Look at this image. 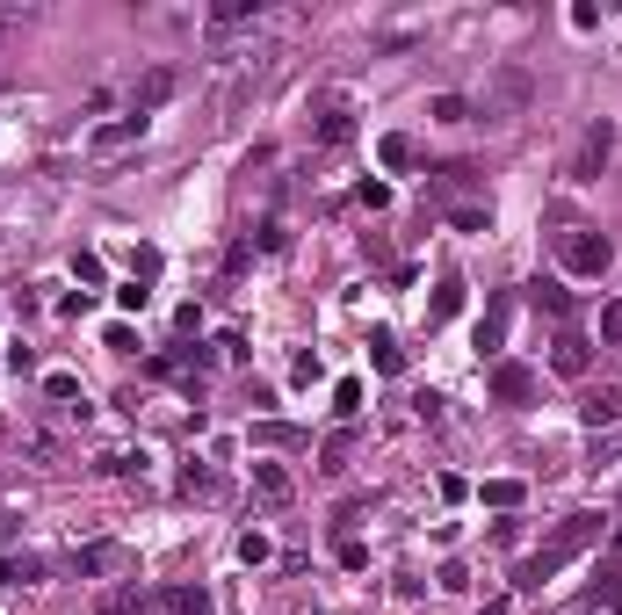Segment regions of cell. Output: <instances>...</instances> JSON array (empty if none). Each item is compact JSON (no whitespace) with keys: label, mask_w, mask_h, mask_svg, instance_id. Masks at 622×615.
<instances>
[{"label":"cell","mask_w":622,"mask_h":615,"mask_svg":"<svg viewBox=\"0 0 622 615\" xmlns=\"http://www.w3.org/2000/svg\"><path fill=\"white\" fill-rule=\"evenodd\" d=\"M528 391H536V377H528L521 362H492V398H507V406H521Z\"/></svg>","instance_id":"obj_8"},{"label":"cell","mask_w":622,"mask_h":615,"mask_svg":"<svg viewBox=\"0 0 622 615\" xmlns=\"http://www.w3.org/2000/svg\"><path fill=\"white\" fill-rule=\"evenodd\" d=\"M333 413H340V420H355V413H362V384H355V377H340V384H333Z\"/></svg>","instance_id":"obj_17"},{"label":"cell","mask_w":622,"mask_h":615,"mask_svg":"<svg viewBox=\"0 0 622 615\" xmlns=\"http://www.w3.org/2000/svg\"><path fill=\"white\" fill-rule=\"evenodd\" d=\"M369 362H377L384 377H398V369H406V355H398V341H391V333H369Z\"/></svg>","instance_id":"obj_13"},{"label":"cell","mask_w":622,"mask_h":615,"mask_svg":"<svg viewBox=\"0 0 622 615\" xmlns=\"http://www.w3.org/2000/svg\"><path fill=\"white\" fill-rule=\"evenodd\" d=\"M304 615H319V608H304Z\"/></svg>","instance_id":"obj_30"},{"label":"cell","mask_w":622,"mask_h":615,"mask_svg":"<svg viewBox=\"0 0 622 615\" xmlns=\"http://www.w3.org/2000/svg\"><path fill=\"white\" fill-rule=\"evenodd\" d=\"M608 152H615V123H586V138H579V152H572V181H594L601 167H608Z\"/></svg>","instance_id":"obj_4"},{"label":"cell","mask_w":622,"mask_h":615,"mask_svg":"<svg viewBox=\"0 0 622 615\" xmlns=\"http://www.w3.org/2000/svg\"><path fill=\"white\" fill-rule=\"evenodd\" d=\"M500 341H507V304H492L485 326H478V348H485V355H500Z\"/></svg>","instance_id":"obj_15"},{"label":"cell","mask_w":622,"mask_h":615,"mask_svg":"<svg viewBox=\"0 0 622 615\" xmlns=\"http://www.w3.org/2000/svg\"><path fill=\"white\" fill-rule=\"evenodd\" d=\"M254 15H261V0H217L210 29H239V22H254Z\"/></svg>","instance_id":"obj_11"},{"label":"cell","mask_w":622,"mask_h":615,"mask_svg":"<svg viewBox=\"0 0 622 615\" xmlns=\"http://www.w3.org/2000/svg\"><path fill=\"white\" fill-rule=\"evenodd\" d=\"M109 615H152V601H145V594H131V587H123V594H109Z\"/></svg>","instance_id":"obj_21"},{"label":"cell","mask_w":622,"mask_h":615,"mask_svg":"<svg viewBox=\"0 0 622 615\" xmlns=\"http://www.w3.org/2000/svg\"><path fill=\"white\" fill-rule=\"evenodd\" d=\"M116 304H123V312H145L152 290H145V283H123V290H116Z\"/></svg>","instance_id":"obj_26"},{"label":"cell","mask_w":622,"mask_h":615,"mask_svg":"<svg viewBox=\"0 0 622 615\" xmlns=\"http://www.w3.org/2000/svg\"><path fill=\"white\" fill-rule=\"evenodd\" d=\"M44 391H51V398H80V377H66V369H58V377H44Z\"/></svg>","instance_id":"obj_27"},{"label":"cell","mask_w":622,"mask_h":615,"mask_svg":"<svg viewBox=\"0 0 622 615\" xmlns=\"http://www.w3.org/2000/svg\"><path fill=\"white\" fill-rule=\"evenodd\" d=\"M138 138H145V116H116V123H102V131L87 138V160L109 167V160H123V152H131Z\"/></svg>","instance_id":"obj_3"},{"label":"cell","mask_w":622,"mask_h":615,"mask_svg":"<svg viewBox=\"0 0 622 615\" xmlns=\"http://www.w3.org/2000/svg\"><path fill=\"white\" fill-rule=\"evenodd\" d=\"M434 123H471V102L463 95H434Z\"/></svg>","instance_id":"obj_20"},{"label":"cell","mask_w":622,"mask_h":615,"mask_svg":"<svg viewBox=\"0 0 622 615\" xmlns=\"http://www.w3.org/2000/svg\"><path fill=\"white\" fill-rule=\"evenodd\" d=\"M239 558H246V565H268V536L246 529V536H239Z\"/></svg>","instance_id":"obj_22"},{"label":"cell","mask_w":622,"mask_h":615,"mask_svg":"<svg viewBox=\"0 0 622 615\" xmlns=\"http://www.w3.org/2000/svg\"><path fill=\"white\" fill-rule=\"evenodd\" d=\"M586 543H601V514H572L565 529H557V536H550V543L536 550V558L521 565V587H543V579H550L557 565H572V558H579Z\"/></svg>","instance_id":"obj_1"},{"label":"cell","mask_w":622,"mask_h":615,"mask_svg":"<svg viewBox=\"0 0 622 615\" xmlns=\"http://www.w3.org/2000/svg\"><path fill=\"white\" fill-rule=\"evenodd\" d=\"M116 565H123L116 543H87V550H73V572H116Z\"/></svg>","instance_id":"obj_10"},{"label":"cell","mask_w":622,"mask_h":615,"mask_svg":"<svg viewBox=\"0 0 622 615\" xmlns=\"http://www.w3.org/2000/svg\"><path fill=\"white\" fill-rule=\"evenodd\" d=\"M319 138H326V145H348V138H355L348 102H326V109H319Z\"/></svg>","instance_id":"obj_9"},{"label":"cell","mask_w":622,"mask_h":615,"mask_svg":"<svg viewBox=\"0 0 622 615\" xmlns=\"http://www.w3.org/2000/svg\"><path fill=\"white\" fill-rule=\"evenodd\" d=\"M615 550H622V529H615Z\"/></svg>","instance_id":"obj_29"},{"label":"cell","mask_w":622,"mask_h":615,"mask_svg":"<svg viewBox=\"0 0 622 615\" xmlns=\"http://www.w3.org/2000/svg\"><path fill=\"white\" fill-rule=\"evenodd\" d=\"M174 87H181V73H174V66H152V73L131 87V116H152V109L174 95Z\"/></svg>","instance_id":"obj_5"},{"label":"cell","mask_w":622,"mask_h":615,"mask_svg":"<svg viewBox=\"0 0 622 615\" xmlns=\"http://www.w3.org/2000/svg\"><path fill=\"white\" fill-rule=\"evenodd\" d=\"M377 160H384L391 174H398V167H413V138H406V131H391V138L377 145Z\"/></svg>","instance_id":"obj_16"},{"label":"cell","mask_w":622,"mask_h":615,"mask_svg":"<svg viewBox=\"0 0 622 615\" xmlns=\"http://www.w3.org/2000/svg\"><path fill=\"white\" fill-rule=\"evenodd\" d=\"M8 22H15V15H0V44H8Z\"/></svg>","instance_id":"obj_28"},{"label":"cell","mask_w":622,"mask_h":615,"mask_svg":"<svg viewBox=\"0 0 622 615\" xmlns=\"http://www.w3.org/2000/svg\"><path fill=\"white\" fill-rule=\"evenodd\" d=\"M601 341H608V348H622V297L601 312Z\"/></svg>","instance_id":"obj_25"},{"label":"cell","mask_w":622,"mask_h":615,"mask_svg":"<svg viewBox=\"0 0 622 615\" xmlns=\"http://www.w3.org/2000/svg\"><path fill=\"white\" fill-rule=\"evenodd\" d=\"M586 362H594L586 333H557V348H550V369H557V377H586Z\"/></svg>","instance_id":"obj_7"},{"label":"cell","mask_w":622,"mask_h":615,"mask_svg":"<svg viewBox=\"0 0 622 615\" xmlns=\"http://www.w3.org/2000/svg\"><path fill=\"white\" fill-rule=\"evenodd\" d=\"M579 420L594 427V435H601V427H615V420H622V384H601V391H586Z\"/></svg>","instance_id":"obj_6"},{"label":"cell","mask_w":622,"mask_h":615,"mask_svg":"<svg viewBox=\"0 0 622 615\" xmlns=\"http://www.w3.org/2000/svg\"><path fill=\"white\" fill-rule=\"evenodd\" d=\"M160 608H174V615H210V594H203V587H167Z\"/></svg>","instance_id":"obj_12"},{"label":"cell","mask_w":622,"mask_h":615,"mask_svg":"<svg viewBox=\"0 0 622 615\" xmlns=\"http://www.w3.org/2000/svg\"><path fill=\"white\" fill-rule=\"evenodd\" d=\"M456 304H463V283H456V275H449V283H442V290H434V312H427V319H434V326H442V319H456Z\"/></svg>","instance_id":"obj_18"},{"label":"cell","mask_w":622,"mask_h":615,"mask_svg":"<svg viewBox=\"0 0 622 615\" xmlns=\"http://www.w3.org/2000/svg\"><path fill=\"white\" fill-rule=\"evenodd\" d=\"M557 261H565L572 275H608L615 246H608L594 225H565V232H557Z\"/></svg>","instance_id":"obj_2"},{"label":"cell","mask_w":622,"mask_h":615,"mask_svg":"<svg viewBox=\"0 0 622 615\" xmlns=\"http://www.w3.org/2000/svg\"><path fill=\"white\" fill-rule=\"evenodd\" d=\"M485 507H521V478H492L485 485Z\"/></svg>","instance_id":"obj_19"},{"label":"cell","mask_w":622,"mask_h":615,"mask_svg":"<svg viewBox=\"0 0 622 615\" xmlns=\"http://www.w3.org/2000/svg\"><path fill=\"white\" fill-rule=\"evenodd\" d=\"M254 485H261V500H290V471L283 464H254Z\"/></svg>","instance_id":"obj_14"},{"label":"cell","mask_w":622,"mask_h":615,"mask_svg":"<svg viewBox=\"0 0 622 615\" xmlns=\"http://www.w3.org/2000/svg\"><path fill=\"white\" fill-rule=\"evenodd\" d=\"M319 471H326V478L348 471V435H333V442H326V464H319Z\"/></svg>","instance_id":"obj_24"},{"label":"cell","mask_w":622,"mask_h":615,"mask_svg":"<svg viewBox=\"0 0 622 615\" xmlns=\"http://www.w3.org/2000/svg\"><path fill=\"white\" fill-rule=\"evenodd\" d=\"M536 304H543V312H557V319H565V312H572V297H565V290H557V283H536Z\"/></svg>","instance_id":"obj_23"}]
</instances>
